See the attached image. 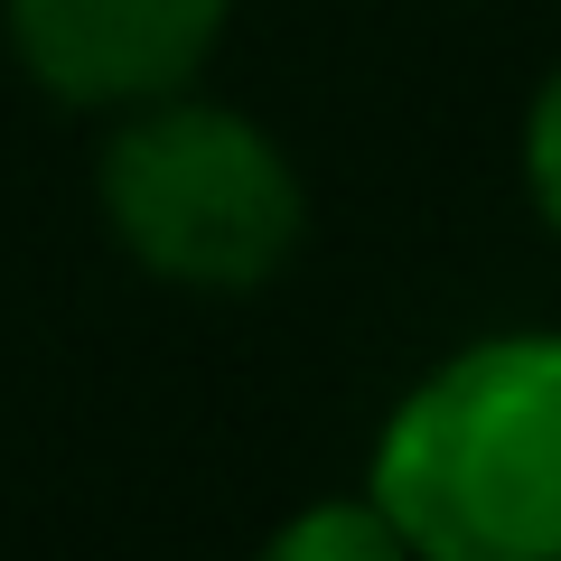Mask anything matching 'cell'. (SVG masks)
Listing matches in <instances>:
<instances>
[{"label": "cell", "instance_id": "5b68a950", "mask_svg": "<svg viewBox=\"0 0 561 561\" xmlns=\"http://www.w3.org/2000/svg\"><path fill=\"white\" fill-rule=\"evenodd\" d=\"M524 179H534V206L552 216V234H561V66L542 76L534 113H524Z\"/></svg>", "mask_w": 561, "mask_h": 561}, {"label": "cell", "instance_id": "3957f363", "mask_svg": "<svg viewBox=\"0 0 561 561\" xmlns=\"http://www.w3.org/2000/svg\"><path fill=\"white\" fill-rule=\"evenodd\" d=\"M234 0H0L20 66L57 103L131 113L150 94H179L225 38Z\"/></svg>", "mask_w": 561, "mask_h": 561}, {"label": "cell", "instance_id": "6da1fadb", "mask_svg": "<svg viewBox=\"0 0 561 561\" xmlns=\"http://www.w3.org/2000/svg\"><path fill=\"white\" fill-rule=\"evenodd\" d=\"M365 496L431 561H561V337H486L421 375Z\"/></svg>", "mask_w": 561, "mask_h": 561}, {"label": "cell", "instance_id": "7a4b0ae2", "mask_svg": "<svg viewBox=\"0 0 561 561\" xmlns=\"http://www.w3.org/2000/svg\"><path fill=\"white\" fill-rule=\"evenodd\" d=\"M103 216L140 272L187 290H253L290 262L309 206L272 131L179 84L131 103L122 131L103 140Z\"/></svg>", "mask_w": 561, "mask_h": 561}, {"label": "cell", "instance_id": "277c9868", "mask_svg": "<svg viewBox=\"0 0 561 561\" xmlns=\"http://www.w3.org/2000/svg\"><path fill=\"white\" fill-rule=\"evenodd\" d=\"M393 552H412V542H402V524L383 515L375 496L319 505V515H300V524L272 534V561H393Z\"/></svg>", "mask_w": 561, "mask_h": 561}]
</instances>
